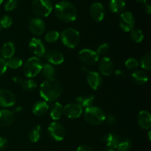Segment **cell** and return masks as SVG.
Returning a JSON list of instances; mask_svg holds the SVG:
<instances>
[{
    "instance_id": "7c38bea8",
    "label": "cell",
    "mask_w": 151,
    "mask_h": 151,
    "mask_svg": "<svg viewBox=\"0 0 151 151\" xmlns=\"http://www.w3.org/2000/svg\"><path fill=\"white\" fill-rule=\"evenodd\" d=\"M82 69L87 73L86 80L89 86L93 90L98 89L102 83V78L100 76V74L97 72L88 71V69H86L85 67H82Z\"/></svg>"
},
{
    "instance_id": "681fc988",
    "label": "cell",
    "mask_w": 151,
    "mask_h": 151,
    "mask_svg": "<svg viewBox=\"0 0 151 151\" xmlns=\"http://www.w3.org/2000/svg\"><path fill=\"white\" fill-rule=\"evenodd\" d=\"M2 2H3V0H0V5H1V4Z\"/></svg>"
},
{
    "instance_id": "30bf717a",
    "label": "cell",
    "mask_w": 151,
    "mask_h": 151,
    "mask_svg": "<svg viewBox=\"0 0 151 151\" xmlns=\"http://www.w3.org/2000/svg\"><path fill=\"white\" fill-rule=\"evenodd\" d=\"M83 108L77 103H69L63 109V113L69 119H77L81 115Z\"/></svg>"
},
{
    "instance_id": "bcb514c9",
    "label": "cell",
    "mask_w": 151,
    "mask_h": 151,
    "mask_svg": "<svg viewBox=\"0 0 151 151\" xmlns=\"http://www.w3.org/2000/svg\"><path fill=\"white\" fill-rule=\"evenodd\" d=\"M135 1H137V2L139 3H142V4H146L147 1V0H135Z\"/></svg>"
},
{
    "instance_id": "f1b7e54d",
    "label": "cell",
    "mask_w": 151,
    "mask_h": 151,
    "mask_svg": "<svg viewBox=\"0 0 151 151\" xmlns=\"http://www.w3.org/2000/svg\"><path fill=\"white\" fill-rule=\"evenodd\" d=\"M140 64L142 69L145 70H150L151 69V54L150 52L145 53L140 59Z\"/></svg>"
},
{
    "instance_id": "44dd1931",
    "label": "cell",
    "mask_w": 151,
    "mask_h": 151,
    "mask_svg": "<svg viewBox=\"0 0 151 151\" xmlns=\"http://www.w3.org/2000/svg\"><path fill=\"white\" fill-rule=\"evenodd\" d=\"M131 80L134 83L137 84V85H143L147 82L148 76H147V73L144 71L137 70L132 73Z\"/></svg>"
},
{
    "instance_id": "2e32d148",
    "label": "cell",
    "mask_w": 151,
    "mask_h": 151,
    "mask_svg": "<svg viewBox=\"0 0 151 151\" xmlns=\"http://www.w3.org/2000/svg\"><path fill=\"white\" fill-rule=\"evenodd\" d=\"M99 70L100 73L105 76L111 75L114 72V63L109 58L104 57L99 62Z\"/></svg>"
},
{
    "instance_id": "c3c4849f",
    "label": "cell",
    "mask_w": 151,
    "mask_h": 151,
    "mask_svg": "<svg viewBox=\"0 0 151 151\" xmlns=\"http://www.w3.org/2000/svg\"><path fill=\"white\" fill-rule=\"evenodd\" d=\"M103 151H116V150H114V149L107 148V149H105V150H103Z\"/></svg>"
},
{
    "instance_id": "b9f144b4",
    "label": "cell",
    "mask_w": 151,
    "mask_h": 151,
    "mask_svg": "<svg viewBox=\"0 0 151 151\" xmlns=\"http://www.w3.org/2000/svg\"><path fill=\"white\" fill-rule=\"evenodd\" d=\"M77 151H93V150L89 147V146L83 145L79 146V147H78Z\"/></svg>"
},
{
    "instance_id": "5b68a950",
    "label": "cell",
    "mask_w": 151,
    "mask_h": 151,
    "mask_svg": "<svg viewBox=\"0 0 151 151\" xmlns=\"http://www.w3.org/2000/svg\"><path fill=\"white\" fill-rule=\"evenodd\" d=\"M42 63L39 58L37 57H32L28 59L24 64L23 72L25 76L27 78H34L41 72Z\"/></svg>"
},
{
    "instance_id": "74e56055",
    "label": "cell",
    "mask_w": 151,
    "mask_h": 151,
    "mask_svg": "<svg viewBox=\"0 0 151 151\" xmlns=\"http://www.w3.org/2000/svg\"><path fill=\"white\" fill-rule=\"evenodd\" d=\"M109 45L108 44H103L98 47L97 50V54L98 55H105L109 52Z\"/></svg>"
},
{
    "instance_id": "cb8c5ba5",
    "label": "cell",
    "mask_w": 151,
    "mask_h": 151,
    "mask_svg": "<svg viewBox=\"0 0 151 151\" xmlns=\"http://www.w3.org/2000/svg\"><path fill=\"white\" fill-rule=\"evenodd\" d=\"M1 52L4 58L9 59L10 58H12L15 52L14 44L12 42H10V41L6 42L5 44L2 46Z\"/></svg>"
},
{
    "instance_id": "4dcf8cb0",
    "label": "cell",
    "mask_w": 151,
    "mask_h": 151,
    "mask_svg": "<svg viewBox=\"0 0 151 151\" xmlns=\"http://www.w3.org/2000/svg\"><path fill=\"white\" fill-rule=\"evenodd\" d=\"M131 38L134 42L136 43H141L142 40L144 39V34L142 31L140 29H134L131 30Z\"/></svg>"
},
{
    "instance_id": "d6a6232c",
    "label": "cell",
    "mask_w": 151,
    "mask_h": 151,
    "mask_svg": "<svg viewBox=\"0 0 151 151\" xmlns=\"http://www.w3.org/2000/svg\"><path fill=\"white\" fill-rule=\"evenodd\" d=\"M60 34L55 30H52L47 32L45 35V41L48 43H55L58 40Z\"/></svg>"
},
{
    "instance_id": "d6986e66",
    "label": "cell",
    "mask_w": 151,
    "mask_h": 151,
    "mask_svg": "<svg viewBox=\"0 0 151 151\" xmlns=\"http://www.w3.org/2000/svg\"><path fill=\"white\" fill-rule=\"evenodd\" d=\"M46 58L47 60L52 64L55 65H60L64 61V57L63 54L57 50H52L49 52L46 53Z\"/></svg>"
},
{
    "instance_id": "ffe728a7",
    "label": "cell",
    "mask_w": 151,
    "mask_h": 151,
    "mask_svg": "<svg viewBox=\"0 0 151 151\" xmlns=\"http://www.w3.org/2000/svg\"><path fill=\"white\" fill-rule=\"evenodd\" d=\"M14 121V115L13 112L8 110H0V125L8 126Z\"/></svg>"
},
{
    "instance_id": "836d02e7",
    "label": "cell",
    "mask_w": 151,
    "mask_h": 151,
    "mask_svg": "<svg viewBox=\"0 0 151 151\" xmlns=\"http://www.w3.org/2000/svg\"><path fill=\"white\" fill-rule=\"evenodd\" d=\"M131 141L128 139L120 141L116 147V151H129L131 147Z\"/></svg>"
},
{
    "instance_id": "e575fe53",
    "label": "cell",
    "mask_w": 151,
    "mask_h": 151,
    "mask_svg": "<svg viewBox=\"0 0 151 151\" xmlns=\"http://www.w3.org/2000/svg\"><path fill=\"white\" fill-rule=\"evenodd\" d=\"M13 24V19L8 15L2 16L1 19H0V26H1L4 28H8Z\"/></svg>"
},
{
    "instance_id": "7a4b0ae2",
    "label": "cell",
    "mask_w": 151,
    "mask_h": 151,
    "mask_svg": "<svg viewBox=\"0 0 151 151\" xmlns=\"http://www.w3.org/2000/svg\"><path fill=\"white\" fill-rule=\"evenodd\" d=\"M55 13L59 19L65 22H72L78 16L76 7L69 1L63 0L55 6Z\"/></svg>"
},
{
    "instance_id": "52a82bcc",
    "label": "cell",
    "mask_w": 151,
    "mask_h": 151,
    "mask_svg": "<svg viewBox=\"0 0 151 151\" xmlns=\"http://www.w3.org/2000/svg\"><path fill=\"white\" fill-rule=\"evenodd\" d=\"M135 19L132 13L129 11L121 13L119 20V26L124 32H130L134 28Z\"/></svg>"
},
{
    "instance_id": "8992f818",
    "label": "cell",
    "mask_w": 151,
    "mask_h": 151,
    "mask_svg": "<svg viewBox=\"0 0 151 151\" xmlns=\"http://www.w3.org/2000/svg\"><path fill=\"white\" fill-rule=\"evenodd\" d=\"M32 10L35 15L41 17H47L52 10L51 0H33Z\"/></svg>"
},
{
    "instance_id": "f6af8a7d",
    "label": "cell",
    "mask_w": 151,
    "mask_h": 151,
    "mask_svg": "<svg viewBox=\"0 0 151 151\" xmlns=\"http://www.w3.org/2000/svg\"><path fill=\"white\" fill-rule=\"evenodd\" d=\"M13 80L15 83H22V81H23L22 78H19V77H14V78H13Z\"/></svg>"
},
{
    "instance_id": "7bdbcfd3",
    "label": "cell",
    "mask_w": 151,
    "mask_h": 151,
    "mask_svg": "<svg viewBox=\"0 0 151 151\" xmlns=\"http://www.w3.org/2000/svg\"><path fill=\"white\" fill-rule=\"evenodd\" d=\"M114 74L116 76L119 77V78H125V73L123 71L120 70V69H117L114 72Z\"/></svg>"
},
{
    "instance_id": "f35d334b",
    "label": "cell",
    "mask_w": 151,
    "mask_h": 151,
    "mask_svg": "<svg viewBox=\"0 0 151 151\" xmlns=\"http://www.w3.org/2000/svg\"><path fill=\"white\" fill-rule=\"evenodd\" d=\"M7 62L4 58H0V77L2 76L7 70Z\"/></svg>"
},
{
    "instance_id": "9a60e30c",
    "label": "cell",
    "mask_w": 151,
    "mask_h": 151,
    "mask_svg": "<svg viewBox=\"0 0 151 151\" xmlns=\"http://www.w3.org/2000/svg\"><path fill=\"white\" fill-rule=\"evenodd\" d=\"M45 24L40 18H33L29 23V29L32 34L36 35H42L45 30Z\"/></svg>"
},
{
    "instance_id": "603a6c76",
    "label": "cell",
    "mask_w": 151,
    "mask_h": 151,
    "mask_svg": "<svg viewBox=\"0 0 151 151\" xmlns=\"http://www.w3.org/2000/svg\"><path fill=\"white\" fill-rule=\"evenodd\" d=\"M125 8V0H111L109 2V9L114 13H122Z\"/></svg>"
},
{
    "instance_id": "1f68e13d",
    "label": "cell",
    "mask_w": 151,
    "mask_h": 151,
    "mask_svg": "<svg viewBox=\"0 0 151 151\" xmlns=\"http://www.w3.org/2000/svg\"><path fill=\"white\" fill-rule=\"evenodd\" d=\"M22 87L24 90L26 91H32L37 87V83L35 81L32 79H28L26 81H23L21 83Z\"/></svg>"
},
{
    "instance_id": "7402d4cb",
    "label": "cell",
    "mask_w": 151,
    "mask_h": 151,
    "mask_svg": "<svg viewBox=\"0 0 151 151\" xmlns=\"http://www.w3.org/2000/svg\"><path fill=\"white\" fill-rule=\"evenodd\" d=\"M48 104L46 101H40L35 103L32 108V113L38 116H41L45 115L49 111Z\"/></svg>"
},
{
    "instance_id": "f907efd6",
    "label": "cell",
    "mask_w": 151,
    "mask_h": 151,
    "mask_svg": "<svg viewBox=\"0 0 151 151\" xmlns=\"http://www.w3.org/2000/svg\"><path fill=\"white\" fill-rule=\"evenodd\" d=\"M0 30H1V26H0Z\"/></svg>"
},
{
    "instance_id": "d4e9b609",
    "label": "cell",
    "mask_w": 151,
    "mask_h": 151,
    "mask_svg": "<svg viewBox=\"0 0 151 151\" xmlns=\"http://www.w3.org/2000/svg\"><path fill=\"white\" fill-rule=\"evenodd\" d=\"M77 103L80 105L82 108H88L92 106L94 101V97L92 95L80 96L76 99Z\"/></svg>"
},
{
    "instance_id": "4fadbf2b",
    "label": "cell",
    "mask_w": 151,
    "mask_h": 151,
    "mask_svg": "<svg viewBox=\"0 0 151 151\" xmlns=\"http://www.w3.org/2000/svg\"><path fill=\"white\" fill-rule=\"evenodd\" d=\"M16 103V96L13 92L7 89L0 90V106L10 107Z\"/></svg>"
},
{
    "instance_id": "6da1fadb",
    "label": "cell",
    "mask_w": 151,
    "mask_h": 151,
    "mask_svg": "<svg viewBox=\"0 0 151 151\" xmlns=\"http://www.w3.org/2000/svg\"><path fill=\"white\" fill-rule=\"evenodd\" d=\"M63 91V86L55 78L47 79L40 86V95L45 101L54 102L60 97Z\"/></svg>"
},
{
    "instance_id": "ab89813d",
    "label": "cell",
    "mask_w": 151,
    "mask_h": 151,
    "mask_svg": "<svg viewBox=\"0 0 151 151\" xmlns=\"http://www.w3.org/2000/svg\"><path fill=\"white\" fill-rule=\"evenodd\" d=\"M106 122H107L108 124L109 125H112V124L115 123L116 121V117L114 115H109L107 117H106Z\"/></svg>"
},
{
    "instance_id": "8fae6325",
    "label": "cell",
    "mask_w": 151,
    "mask_h": 151,
    "mask_svg": "<svg viewBox=\"0 0 151 151\" xmlns=\"http://www.w3.org/2000/svg\"><path fill=\"white\" fill-rule=\"evenodd\" d=\"M89 13L91 19L96 22H100L105 16V10L103 4L100 2H94L91 5Z\"/></svg>"
},
{
    "instance_id": "f546056e",
    "label": "cell",
    "mask_w": 151,
    "mask_h": 151,
    "mask_svg": "<svg viewBox=\"0 0 151 151\" xmlns=\"http://www.w3.org/2000/svg\"><path fill=\"white\" fill-rule=\"evenodd\" d=\"M6 62H7V67H10L11 69H18V68L21 67L23 64V61L19 58L12 57L10 58L7 59Z\"/></svg>"
},
{
    "instance_id": "8d00e7d4",
    "label": "cell",
    "mask_w": 151,
    "mask_h": 151,
    "mask_svg": "<svg viewBox=\"0 0 151 151\" xmlns=\"http://www.w3.org/2000/svg\"><path fill=\"white\" fill-rule=\"evenodd\" d=\"M17 6V0H7L4 4V10L6 11H12Z\"/></svg>"
},
{
    "instance_id": "484cf974",
    "label": "cell",
    "mask_w": 151,
    "mask_h": 151,
    "mask_svg": "<svg viewBox=\"0 0 151 151\" xmlns=\"http://www.w3.org/2000/svg\"><path fill=\"white\" fill-rule=\"evenodd\" d=\"M63 106L60 103H55L52 106L51 110H50V116L52 119L54 120H58L61 117L63 114Z\"/></svg>"
},
{
    "instance_id": "ee69618b",
    "label": "cell",
    "mask_w": 151,
    "mask_h": 151,
    "mask_svg": "<svg viewBox=\"0 0 151 151\" xmlns=\"http://www.w3.org/2000/svg\"><path fill=\"white\" fill-rule=\"evenodd\" d=\"M144 7H145V10L146 13H147V14H150V11H151V7H150V4H148L146 3V4H145Z\"/></svg>"
},
{
    "instance_id": "ac0fdd59",
    "label": "cell",
    "mask_w": 151,
    "mask_h": 151,
    "mask_svg": "<svg viewBox=\"0 0 151 151\" xmlns=\"http://www.w3.org/2000/svg\"><path fill=\"white\" fill-rule=\"evenodd\" d=\"M138 124L142 129H150L151 127L150 114L147 111H141L138 116Z\"/></svg>"
},
{
    "instance_id": "ba28073f",
    "label": "cell",
    "mask_w": 151,
    "mask_h": 151,
    "mask_svg": "<svg viewBox=\"0 0 151 151\" xmlns=\"http://www.w3.org/2000/svg\"><path fill=\"white\" fill-rule=\"evenodd\" d=\"M48 133L50 137H52V139L57 142L62 141L64 139L65 134H66L65 129L63 125L56 122H52L49 125Z\"/></svg>"
},
{
    "instance_id": "e0dca14e",
    "label": "cell",
    "mask_w": 151,
    "mask_h": 151,
    "mask_svg": "<svg viewBox=\"0 0 151 151\" xmlns=\"http://www.w3.org/2000/svg\"><path fill=\"white\" fill-rule=\"evenodd\" d=\"M101 139L106 145V146L111 149H116L119 143L120 142L119 137L113 133L105 134L104 136H103Z\"/></svg>"
},
{
    "instance_id": "9c48e42d",
    "label": "cell",
    "mask_w": 151,
    "mask_h": 151,
    "mask_svg": "<svg viewBox=\"0 0 151 151\" xmlns=\"http://www.w3.org/2000/svg\"><path fill=\"white\" fill-rule=\"evenodd\" d=\"M78 56L81 61L86 65L95 64L99 60V55L97 52L89 49H83L81 50Z\"/></svg>"
},
{
    "instance_id": "83f0119b",
    "label": "cell",
    "mask_w": 151,
    "mask_h": 151,
    "mask_svg": "<svg viewBox=\"0 0 151 151\" xmlns=\"http://www.w3.org/2000/svg\"><path fill=\"white\" fill-rule=\"evenodd\" d=\"M41 135V127L40 125H35L30 131L29 134V139L31 142L35 143L40 139Z\"/></svg>"
},
{
    "instance_id": "3957f363",
    "label": "cell",
    "mask_w": 151,
    "mask_h": 151,
    "mask_svg": "<svg viewBox=\"0 0 151 151\" xmlns=\"http://www.w3.org/2000/svg\"><path fill=\"white\" fill-rule=\"evenodd\" d=\"M106 115L101 109L96 106L86 108L84 112L86 121L93 125H98L106 120Z\"/></svg>"
},
{
    "instance_id": "7dc6e473",
    "label": "cell",
    "mask_w": 151,
    "mask_h": 151,
    "mask_svg": "<svg viewBox=\"0 0 151 151\" xmlns=\"http://www.w3.org/2000/svg\"><path fill=\"white\" fill-rule=\"evenodd\" d=\"M22 108L19 107V108H17V109H16L15 111H16V112H19V111H22Z\"/></svg>"
},
{
    "instance_id": "5bb4252c",
    "label": "cell",
    "mask_w": 151,
    "mask_h": 151,
    "mask_svg": "<svg viewBox=\"0 0 151 151\" xmlns=\"http://www.w3.org/2000/svg\"><path fill=\"white\" fill-rule=\"evenodd\" d=\"M31 52L37 57H43L46 55V48L40 39L33 38L31 39L29 44Z\"/></svg>"
},
{
    "instance_id": "277c9868",
    "label": "cell",
    "mask_w": 151,
    "mask_h": 151,
    "mask_svg": "<svg viewBox=\"0 0 151 151\" xmlns=\"http://www.w3.org/2000/svg\"><path fill=\"white\" fill-rule=\"evenodd\" d=\"M63 44L68 48H75L81 40L79 32L74 28H67L62 32L60 35Z\"/></svg>"
},
{
    "instance_id": "d590c367",
    "label": "cell",
    "mask_w": 151,
    "mask_h": 151,
    "mask_svg": "<svg viewBox=\"0 0 151 151\" xmlns=\"http://www.w3.org/2000/svg\"><path fill=\"white\" fill-rule=\"evenodd\" d=\"M139 61L135 58H131L128 60H127L125 63V67L128 69H135L139 66Z\"/></svg>"
},
{
    "instance_id": "60d3db41",
    "label": "cell",
    "mask_w": 151,
    "mask_h": 151,
    "mask_svg": "<svg viewBox=\"0 0 151 151\" xmlns=\"http://www.w3.org/2000/svg\"><path fill=\"white\" fill-rule=\"evenodd\" d=\"M7 145V140L4 137H0V150H3Z\"/></svg>"
},
{
    "instance_id": "4316f807",
    "label": "cell",
    "mask_w": 151,
    "mask_h": 151,
    "mask_svg": "<svg viewBox=\"0 0 151 151\" xmlns=\"http://www.w3.org/2000/svg\"><path fill=\"white\" fill-rule=\"evenodd\" d=\"M41 72L43 76L47 80L53 78V77L55 76V68L50 63H45V64L42 65Z\"/></svg>"
}]
</instances>
